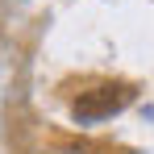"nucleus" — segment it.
I'll return each mask as SVG.
<instances>
[{
    "label": "nucleus",
    "mask_w": 154,
    "mask_h": 154,
    "mask_svg": "<svg viewBox=\"0 0 154 154\" xmlns=\"http://www.w3.org/2000/svg\"><path fill=\"white\" fill-rule=\"evenodd\" d=\"M133 100V88L129 83H96L88 92H79V100L71 104V117L75 121H104L112 112H121Z\"/></svg>",
    "instance_id": "nucleus-1"
}]
</instances>
